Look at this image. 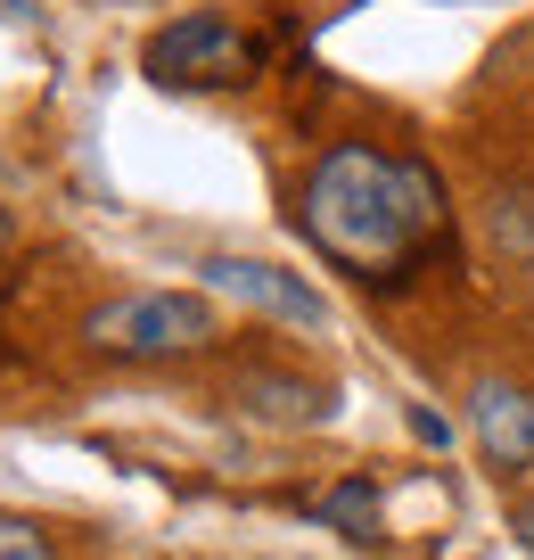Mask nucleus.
Returning <instances> with one entry per match:
<instances>
[{
	"instance_id": "20e7f679",
	"label": "nucleus",
	"mask_w": 534,
	"mask_h": 560,
	"mask_svg": "<svg viewBox=\"0 0 534 560\" xmlns=\"http://www.w3.org/2000/svg\"><path fill=\"white\" fill-rule=\"evenodd\" d=\"M206 280L223 289V298H239V305H256V314H272V322H305V330H321V322H329V298L312 289V280L280 272V264L214 256V264H206Z\"/></svg>"
},
{
	"instance_id": "6e6552de",
	"label": "nucleus",
	"mask_w": 534,
	"mask_h": 560,
	"mask_svg": "<svg viewBox=\"0 0 534 560\" xmlns=\"http://www.w3.org/2000/svg\"><path fill=\"white\" fill-rule=\"evenodd\" d=\"M321 511H329V520H337V527H363V520H370V511H379V494H370V487H363V478H354V487H337V494H329V503H321Z\"/></svg>"
},
{
	"instance_id": "7ed1b4c3",
	"label": "nucleus",
	"mask_w": 534,
	"mask_h": 560,
	"mask_svg": "<svg viewBox=\"0 0 534 560\" xmlns=\"http://www.w3.org/2000/svg\"><path fill=\"white\" fill-rule=\"evenodd\" d=\"M256 42L239 34L230 18H214V9H190V18H173L149 34V50H140V67H149V83L165 91H230L256 74Z\"/></svg>"
},
{
	"instance_id": "423d86ee",
	"label": "nucleus",
	"mask_w": 534,
	"mask_h": 560,
	"mask_svg": "<svg viewBox=\"0 0 534 560\" xmlns=\"http://www.w3.org/2000/svg\"><path fill=\"white\" fill-rule=\"evenodd\" d=\"M230 404H247V412H263V420H329V387L280 380V371H239V380H230Z\"/></svg>"
},
{
	"instance_id": "f03ea898",
	"label": "nucleus",
	"mask_w": 534,
	"mask_h": 560,
	"mask_svg": "<svg viewBox=\"0 0 534 560\" xmlns=\"http://www.w3.org/2000/svg\"><path fill=\"white\" fill-rule=\"evenodd\" d=\"M83 338L107 363H165V354H198L214 338V305L190 289H132V298L91 305Z\"/></svg>"
},
{
	"instance_id": "0eeeda50",
	"label": "nucleus",
	"mask_w": 534,
	"mask_h": 560,
	"mask_svg": "<svg viewBox=\"0 0 534 560\" xmlns=\"http://www.w3.org/2000/svg\"><path fill=\"white\" fill-rule=\"evenodd\" d=\"M0 560H58V544L41 536L34 520H9V511H0Z\"/></svg>"
},
{
	"instance_id": "39448f33",
	"label": "nucleus",
	"mask_w": 534,
	"mask_h": 560,
	"mask_svg": "<svg viewBox=\"0 0 534 560\" xmlns=\"http://www.w3.org/2000/svg\"><path fill=\"white\" fill-rule=\"evenodd\" d=\"M468 429H477L494 470H534V396L510 380H477L468 387Z\"/></svg>"
},
{
	"instance_id": "9d476101",
	"label": "nucleus",
	"mask_w": 534,
	"mask_h": 560,
	"mask_svg": "<svg viewBox=\"0 0 534 560\" xmlns=\"http://www.w3.org/2000/svg\"><path fill=\"white\" fill-rule=\"evenodd\" d=\"M518 536H526V552H534V503H526V511H518Z\"/></svg>"
},
{
	"instance_id": "9b49d317",
	"label": "nucleus",
	"mask_w": 534,
	"mask_h": 560,
	"mask_svg": "<svg viewBox=\"0 0 534 560\" xmlns=\"http://www.w3.org/2000/svg\"><path fill=\"white\" fill-rule=\"evenodd\" d=\"M0 247H9V214H0Z\"/></svg>"
},
{
	"instance_id": "f257e3e1",
	"label": "nucleus",
	"mask_w": 534,
	"mask_h": 560,
	"mask_svg": "<svg viewBox=\"0 0 534 560\" xmlns=\"http://www.w3.org/2000/svg\"><path fill=\"white\" fill-rule=\"evenodd\" d=\"M444 223V190H436L428 165L387 158L370 140H337L305 182V231L329 247L337 264H363V272H395L412 264V247Z\"/></svg>"
},
{
	"instance_id": "1a4fd4ad",
	"label": "nucleus",
	"mask_w": 534,
	"mask_h": 560,
	"mask_svg": "<svg viewBox=\"0 0 534 560\" xmlns=\"http://www.w3.org/2000/svg\"><path fill=\"white\" fill-rule=\"evenodd\" d=\"M412 438H428V445H452V429H444V412H428V404H419V412H412Z\"/></svg>"
}]
</instances>
